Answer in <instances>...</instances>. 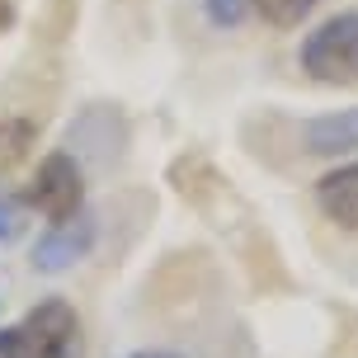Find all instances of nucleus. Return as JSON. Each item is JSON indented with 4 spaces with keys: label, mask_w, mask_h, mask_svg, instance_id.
<instances>
[{
    "label": "nucleus",
    "mask_w": 358,
    "mask_h": 358,
    "mask_svg": "<svg viewBox=\"0 0 358 358\" xmlns=\"http://www.w3.org/2000/svg\"><path fill=\"white\" fill-rule=\"evenodd\" d=\"M90 245H94V222L85 213L66 217V222H52V231L38 236L34 245V264L43 273H62V268H71L76 259H85Z\"/></svg>",
    "instance_id": "20e7f679"
},
{
    "label": "nucleus",
    "mask_w": 358,
    "mask_h": 358,
    "mask_svg": "<svg viewBox=\"0 0 358 358\" xmlns=\"http://www.w3.org/2000/svg\"><path fill=\"white\" fill-rule=\"evenodd\" d=\"M316 203H321V213L330 217L335 227L358 231V161L330 170V175L316 184Z\"/></svg>",
    "instance_id": "39448f33"
},
{
    "label": "nucleus",
    "mask_w": 358,
    "mask_h": 358,
    "mask_svg": "<svg viewBox=\"0 0 358 358\" xmlns=\"http://www.w3.org/2000/svg\"><path fill=\"white\" fill-rule=\"evenodd\" d=\"M321 0H250V10L264 19L268 29H297Z\"/></svg>",
    "instance_id": "0eeeda50"
},
{
    "label": "nucleus",
    "mask_w": 358,
    "mask_h": 358,
    "mask_svg": "<svg viewBox=\"0 0 358 358\" xmlns=\"http://www.w3.org/2000/svg\"><path fill=\"white\" fill-rule=\"evenodd\" d=\"M24 198L48 222H66V217L85 213V170H80V161L66 156V151H52L48 161L38 165V175Z\"/></svg>",
    "instance_id": "7ed1b4c3"
},
{
    "label": "nucleus",
    "mask_w": 358,
    "mask_h": 358,
    "mask_svg": "<svg viewBox=\"0 0 358 358\" xmlns=\"http://www.w3.org/2000/svg\"><path fill=\"white\" fill-rule=\"evenodd\" d=\"M29 146H34V123L29 118H0V175L24 161Z\"/></svg>",
    "instance_id": "6e6552de"
},
{
    "label": "nucleus",
    "mask_w": 358,
    "mask_h": 358,
    "mask_svg": "<svg viewBox=\"0 0 358 358\" xmlns=\"http://www.w3.org/2000/svg\"><path fill=\"white\" fill-rule=\"evenodd\" d=\"M127 358H179V354H165V349H142V354H127Z\"/></svg>",
    "instance_id": "f8f14e48"
},
{
    "label": "nucleus",
    "mask_w": 358,
    "mask_h": 358,
    "mask_svg": "<svg viewBox=\"0 0 358 358\" xmlns=\"http://www.w3.org/2000/svg\"><path fill=\"white\" fill-rule=\"evenodd\" d=\"M302 146L311 156H340V151H358V108H340L302 123Z\"/></svg>",
    "instance_id": "423d86ee"
},
{
    "label": "nucleus",
    "mask_w": 358,
    "mask_h": 358,
    "mask_svg": "<svg viewBox=\"0 0 358 358\" xmlns=\"http://www.w3.org/2000/svg\"><path fill=\"white\" fill-rule=\"evenodd\" d=\"M0 358H80V321L66 302H43L0 330Z\"/></svg>",
    "instance_id": "f257e3e1"
},
{
    "label": "nucleus",
    "mask_w": 358,
    "mask_h": 358,
    "mask_svg": "<svg viewBox=\"0 0 358 358\" xmlns=\"http://www.w3.org/2000/svg\"><path fill=\"white\" fill-rule=\"evenodd\" d=\"M29 227V198L0 184V241H19Z\"/></svg>",
    "instance_id": "1a4fd4ad"
},
{
    "label": "nucleus",
    "mask_w": 358,
    "mask_h": 358,
    "mask_svg": "<svg viewBox=\"0 0 358 358\" xmlns=\"http://www.w3.org/2000/svg\"><path fill=\"white\" fill-rule=\"evenodd\" d=\"M203 10H208V19L217 29H236L245 19V10H250V0H203Z\"/></svg>",
    "instance_id": "9d476101"
},
{
    "label": "nucleus",
    "mask_w": 358,
    "mask_h": 358,
    "mask_svg": "<svg viewBox=\"0 0 358 358\" xmlns=\"http://www.w3.org/2000/svg\"><path fill=\"white\" fill-rule=\"evenodd\" d=\"M15 24V0H0V34Z\"/></svg>",
    "instance_id": "9b49d317"
},
{
    "label": "nucleus",
    "mask_w": 358,
    "mask_h": 358,
    "mask_svg": "<svg viewBox=\"0 0 358 358\" xmlns=\"http://www.w3.org/2000/svg\"><path fill=\"white\" fill-rule=\"evenodd\" d=\"M302 71L321 85H358V10H340L302 38Z\"/></svg>",
    "instance_id": "f03ea898"
}]
</instances>
